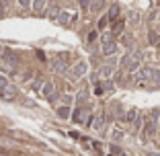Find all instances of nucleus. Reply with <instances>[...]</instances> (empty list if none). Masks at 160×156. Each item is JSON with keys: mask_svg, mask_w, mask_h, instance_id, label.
Instances as JSON below:
<instances>
[{"mask_svg": "<svg viewBox=\"0 0 160 156\" xmlns=\"http://www.w3.org/2000/svg\"><path fill=\"white\" fill-rule=\"evenodd\" d=\"M158 78V74H156L152 68H140V70L133 74V80L138 82L140 86H144V84H148L150 80H156Z\"/></svg>", "mask_w": 160, "mask_h": 156, "instance_id": "obj_1", "label": "nucleus"}, {"mask_svg": "<svg viewBox=\"0 0 160 156\" xmlns=\"http://www.w3.org/2000/svg\"><path fill=\"white\" fill-rule=\"evenodd\" d=\"M140 64H142V53H133V56L125 58V66L129 72H138V68H142Z\"/></svg>", "mask_w": 160, "mask_h": 156, "instance_id": "obj_2", "label": "nucleus"}, {"mask_svg": "<svg viewBox=\"0 0 160 156\" xmlns=\"http://www.w3.org/2000/svg\"><path fill=\"white\" fill-rule=\"evenodd\" d=\"M14 95H17V90H14V84L6 82L4 86H0V97H2L4 101H10V99H14Z\"/></svg>", "mask_w": 160, "mask_h": 156, "instance_id": "obj_3", "label": "nucleus"}, {"mask_svg": "<svg viewBox=\"0 0 160 156\" xmlns=\"http://www.w3.org/2000/svg\"><path fill=\"white\" fill-rule=\"evenodd\" d=\"M156 113L152 115V117H148V121H146V125H144V133H146V136H154L156 133V128H158V125H156Z\"/></svg>", "mask_w": 160, "mask_h": 156, "instance_id": "obj_4", "label": "nucleus"}, {"mask_svg": "<svg viewBox=\"0 0 160 156\" xmlns=\"http://www.w3.org/2000/svg\"><path fill=\"white\" fill-rule=\"evenodd\" d=\"M88 115H90V111H88V109H86V107H82V109H78V111H76V113H74V117H72V119H74L76 123H84Z\"/></svg>", "mask_w": 160, "mask_h": 156, "instance_id": "obj_5", "label": "nucleus"}, {"mask_svg": "<svg viewBox=\"0 0 160 156\" xmlns=\"http://www.w3.org/2000/svg\"><path fill=\"white\" fill-rule=\"evenodd\" d=\"M72 72H74V76H84L86 74V64L84 62H76L74 68H72Z\"/></svg>", "mask_w": 160, "mask_h": 156, "instance_id": "obj_6", "label": "nucleus"}, {"mask_svg": "<svg viewBox=\"0 0 160 156\" xmlns=\"http://www.w3.org/2000/svg\"><path fill=\"white\" fill-rule=\"evenodd\" d=\"M113 68H115V64H105V66L101 68L99 76H103V78H107V76H111V74H113Z\"/></svg>", "mask_w": 160, "mask_h": 156, "instance_id": "obj_7", "label": "nucleus"}, {"mask_svg": "<svg viewBox=\"0 0 160 156\" xmlns=\"http://www.w3.org/2000/svg\"><path fill=\"white\" fill-rule=\"evenodd\" d=\"M105 6V0H90V13H99Z\"/></svg>", "mask_w": 160, "mask_h": 156, "instance_id": "obj_8", "label": "nucleus"}, {"mask_svg": "<svg viewBox=\"0 0 160 156\" xmlns=\"http://www.w3.org/2000/svg\"><path fill=\"white\" fill-rule=\"evenodd\" d=\"M72 17H74L72 13H62V14H60V23H62V25H70V23H72Z\"/></svg>", "mask_w": 160, "mask_h": 156, "instance_id": "obj_9", "label": "nucleus"}, {"mask_svg": "<svg viewBox=\"0 0 160 156\" xmlns=\"http://www.w3.org/2000/svg\"><path fill=\"white\" fill-rule=\"evenodd\" d=\"M115 52H117V45H115V43H107V45H105V49H103L105 56H113Z\"/></svg>", "mask_w": 160, "mask_h": 156, "instance_id": "obj_10", "label": "nucleus"}, {"mask_svg": "<svg viewBox=\"0 0 160 156\" xmlns=\"http://www.w3.org/2000/svg\"><path fill=\"white\" fill-rule=\"evenodd\" d=\"M123 31V21L121 19H117V23L113 25V29H111V35H119Z\"/></svg>", "mask_w": 160, "mask_h": 156, "instance_id": "obj_11", "label": "nucleus"}, {"mask_svg": "<svg viewBox=\"0 0 160 156\" xmlns=\"http://www.w3.org/2000/svg\"><path fill=\"white\" fill-rule=\"evenodd\" d=\"M117 14H119V8H117V6H113V8L109 10V21H111V23L117 21Z\"/></svg>", "mask_w": 160, "mask_h": 156, "instance_id": "obj_12", "label": "nucleus"}, {"mask_svg": "<svg viewBox=\"0 0 160 156\" xmlns=\"http://www.w3.org/2000/svg\"><path fill=\"white\" fill-rule=\"evenodd\" d=\"M41 93H43V95H45V97L53 95V84H52V82H47V84L43 86V90H41Z\"/></svg>", "mask_w": 160, "mask_h": 156, "instance_id": "obj_13", "label": "nucleus"}, {"mask_svg": "<svg viewBox=\"0 0 160 156\" xmlns=\"http://www.w3.org/2000/svg\"><path fill=\"white\" fill-rule=\"evenodd\" d=\"M92 128H94V129H103V128H105V117H99L97 121L92 123Z\"/></svg>", "mask_w": 160, "mask_h": 156, "instance_id": "obj_14", "label": "nucleus"}, {"mask_svg": "<svg viewBox=\"0 0 160 156\" xmlns=\"http://www.w3.org/2000/svg\"><path fill=\"white\" fill-rule=\"evenodd\" d=\"M58 115H60V117H68V115H70V109L68 107H60L58 109Z\"/></svg>", "mask_w": 160, "mask_h": 156, "instance_id": "obj_15", "label": "nucleus"}, {"mask_svg": "<svg viewBox=\"0 0 160 156\" xmlns=\"http://www.w3.org/2000/svg\"><path fill=\"white\" fill-rule=\"evenodd\" d=\"M111 138H113L115 142H119V140L123 138V132H119V129H113V133H111Z\"/></svg>", "mask_w": 160, "mask_h": 156, "instance_id": "obj_16", "label": "nucleus"}, {"mask_svg": "<svg viewBox=\"0 0 160 156\" xmlns=\"http://www.w3.org/2000/svg\"><path fill=\"white\" fill-rule=\"evenodd\" d=\"M43 6H45V0H35V4H33L35 10H41Z\"/></svg>", "mask_w": 160, "mask_h": 156, "instance_id": "obj_17", "label": "nucleus"}, {"mask_svg": "<svg viewBox=\"0 0 160 156\" xmlns=\"http://www.w3.org/2000/svg\"><path fill=\"white\" fill-rule=\"evenodd\" d=\"M47 14H49V17H58V14H60V10H58L56 6H53V8H49V10H47Z\"/></svg>", "mask_w": 160, "mask_h": 156, "instance_id": "obj_18", "label": "nucleus"}, {"mask_svg": "<svg viewBox=\"0 0 160 156\" xmlns=\"http://www.w3.org/2000/svg\"><path fill=\"white\" fill-rule=\"evenodd\" d=\"M76 99H78L80 103H82V101H86V93H84V90H82V93H78V97H76Z\"/></svg>", "mask_w": 160, "mask_h": 156, "instance_id": "obj_19", "label": "nucleus"}, {"mask_svg": "<svg viewBox=\"0 0 160 156\" xmlns=\"http://www.w3.org/2000/svg\"><path fill=\"white\" fill-rule=\"evenodd\" d=\"M97 35H99V33H97V31H92V33L88 35V41H94V39H97Z\"/></svg>", "mask_w": 160, "mask_h": 156, "instance_id": "obj_20", "label": "nucleus"}, {"mask_svg": "<svg viewBox=\"0 0 160 156\" xmlns=\"http://www.w3.org/2000/svg\"><path fill=\"white\" fill-rule=\"evenodd\" d=\"M105 27H107V19H103V21L99 23V29H105Z\"/></svg>", "mask_w": 160, "mask_h": 156, "instance_id": "obj_21", "label": "nucleus"}, {"mask_svg": "<svg viewBox=\"0 0 160 156\" xmlns=\"http://www.w3.org/2000/svg\"><path fill=\"white\" fill-rule=\"evenodd\" d=\"M21 4H23V6H27V4H29V0H21Z\"/></svg>", "mask_w": 160, "mask_h": 156, "instance_id": "obj_22", "label": "nucleus"}, {"mask_svg": "<svg viewBox=\"0 0 160 156\" xmlns=\"http://www.w3.org/2000/svg\"><path fill=\"white\" fill-rule=\"evenodd\" d=\"M80 4H88V0H82V2H80Z\"/></svg>", "mask_w": 160, "mask_h": 156, "instance_id": "obj_23", "label": "nucleus"}, {"mask_svg": "<svg viewBox=\"0 0 160 156\" xmlns=\"http://www.w3.org/2000/svg\"><path fill=\"white\" fill-rule=\"evenodd\" d=\"M158 125H160V123H158Z\"/></svg>", "mask_w": 160, "mask_h": 156, "instance_id": "obj_24", "label": "nucleus"}]
</instances>
